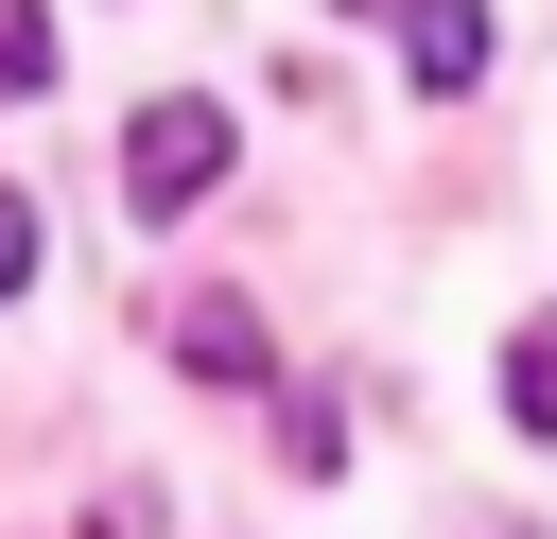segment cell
Wrapping results in <instances>:
<instances>
[{
  "label": "cell",
  "mask_w": 557,
  "mask_h": 539,
  "mask_svg": "<svg viewBox=\"0 0 557 539\" xmlns=\"http://www.w3.org/2000/svg\"><path fill=\"white\" fill-rule=\"evenodd\" d=\"M35 278V191H0V296Z\"/></svg>",
  "instance_id": "cell-6"
},
{
  "label": "cell",
  "mask_w": 557,
  "mask_h": 539,
  "mask_svg": "<svg viewBox=\"0 0 557 539\" xmlns=\"http://www.w3.org/2000/svg\"><path fill=\"white\" fill-rule=\"evenodd\" d=\"M226 156H244V122H226L209 87H174V104H139V122H122V209H139V226H174V209H209V191H226Z\"/></svg>",
  "instance_id": "cell-1"
},
{
  "label": "cell",
  "mask_w": 557,
  "mask_h": 539,
  "mask_svg": "<svg viewBox=\"0 0 557 539\" xmlns=\"http://www.w3.org/2000/svg\"><path fill=\"white\" fill-rule=\"evenodd\" d=\"M348 17H383V35H400V70H418L435 104L487 70V0H348Z\"/></svg>",
  "instance_id": "cell-2"
},
{
  "label": "cell",
  "mask_w": 557,
  "mask_h": 539,
  "mask_svg": "<svg viewBox=\"0 0 557 539\" xmlns=\"http://www.w3.org/2000/svg\"><path fill=\"white\" fill-rule=\"evenodd\" d=\"M174 348H191L209 383H261V313H244V296H191V313H174Z\"/></svg>",
  "instance_id": "cell-3"
},
{
  "label": "cell",
  "mask_w": 557,
  "mask_h": 539,
  "mask_svg": "<svg viewBox=\"0 0 557 539\" xmlns=\"http://www.w3.org/2000/svg\"><path fill=\"white\" fill-rule=\"evenodd\" d=\"M52 87V0H0V104Z\"/></svg>",
  "instance_id": "cell-5"
},
{
  "label": "cell",
  "mask_w": 557,
  "mask_h": 539,
  "mask_svg": "<svg viewBox=\"0 0 557 539\" xmlns=\"http://www.w3.org/2000/svg\"><path fill=\"white\" fill-rule=\"evenodd\" d=\"M505 417H522V435H557V296L505 330Z\"/></svg>",
  "instance_id": "cell-4"
}]
</instances>
